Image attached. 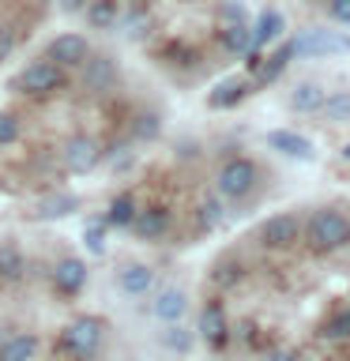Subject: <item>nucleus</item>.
Segmentation results:
<instances>
[{
  "label": "nucleus",
  "instance_id": "obj_20",
  "mask_svg": "<svg viewBox=\"0 0 350 361\" xmlns=\"http://www.w3.org/2000/svg\"><path fill=\"white\" fill-rule=\"evenodd\" d=\"M282 30H286V19H282V11H275V8L260 11L256 23H253V49H264V45L279 42Z\"/></svg>",
  "mask_w": 350,
  "mask_h": 361
},
{
  "label": "nucleus",
  "instance_id": "obj_2",
  "mask_svg": "<svg viewBox=\"0 0 350 361\" xmlns=\"http://www.w3.org/2000/svg\"><path fill=\"white\" fill-rule=\"evenodd\" d=\"M256 185H260V166L245 154L226 158V162L219 166V173H215V192H219L222 200H230V203L248 200L256 192Z\"/></svg>",
  "mask_w": 350,
  "mask_h": 361
},
{
  "label": "nucleus",
  "instance_id": "obj_3",
  "mask_svg": "<svg viewBox=\"0 0 350 361\" xmlns=\"http://www.w3.org/2000/svg\"><path fill=\"white\" fill-rule=\"evenodd\" d=\"M64 79H68L64 68H56L49 56H38L16 75V90L27 98H49L56 90H64Z\"/></svg>",
  "mask_w": 350,
  "mask_h": 361
},
{
  "label": "nucleus",
  "instance_id": "obj_10",
  "mask_svg": "<svg viewBox=\"0 0 350 361\" xmlns=\"http://www.w3.org/2000/svg\"><path fill=\"white\" fill-rule=\"evenodd\" d=\"M196 331H200V338H203L211 350H222L226 343H230V320H226V305H222L219 298H211V301L200 309Z\"/></svg>",
  "mask_w": 350,
  "mask_h": 361
},
{
  "label": "nucleus",
  "instance_id": "obj_33",
  "mask_svg": "<svg viewBox=\"0 0 350 361\" xmlns=\"http://www.w3.org/2000/svg\"><path fill=\"white\" fill-rule=\"evenodd\" d=\"M226 23H248V11L241 0H222L219 4V27H226Z\"/></svg>",
  "mask_w": 350,
  "mask_h": 361
},
{
  "label": "nucleus",
  "instance_id": "obj_34",
  "mask_svg": "<svg viewBox=\"0 0 350 361\" xmlns=\"http://www.w3.org/2000/svg\"><path fill=\"white\" fill-rule=\"evenodd\" d=\"M19 140V117L8 109H0V147H11Z\"/></svg>",
  "mask_w": 350,
  "mask_h": 361
},
{
  "label": "nucleus",
  "instance_id": "obj_4",
  "mask_svg": "<svg viewBox=\"0 0 350 361\" xmlns=\"http://www.w3.org/2000/svg\"><path fill=\"white\" fill-rule=\"evenodd\" d=\"M102 335H106V320H102V316H90V312L76 316V320H68L64 331H61V350L87 361L102 346Z\"/></svg>",
  "mask_w": 350,
  "mask_h": 361
},
{
  "label": "nucleus",
  "instance_id": "obj_22",
  "mask_svg": "<svg viewBox=\"0 0 350 361\" xmlns=\"http://www.w3.org/2000/svg\"><path fill=\"white\" fill-rule=\"evenodd\" d=\"M316 117H324V124H332V128H346L350 124V90H332V94H324V106Z\"/></svg>",
  "mask_w": 350,
  "mask_h": 361
},
{
  "label": "nucleus",
  "instance_id": "obj_19",
  "mask_svg": "<svg viewBox=\"0 0 350 361\" xmlns=\"http://www.w3.org/2000/svg\"><path fill=\"white\" fill-rule=\"evenodd\" d=\"M151 282H155V271L147 264H140V259H132V264H124L117 271V286H121V293H128V298L147 293V290H151Z\"/></svg>",
  "mask_w": 350,
  "mask_h": 361
},
{
  "label": "nucleus",
  "instance_id": "obj_27",
  "mask_svg": "<svg viewBox=\"0 0 350 361\" xmlns=\"http://www.w3.org/2000/svg\"><path fill=\"white\" fill-rule=\"evenodd\" d=\"M23 271H27V259L16 245H0V279L4 282H16L23 279Z\"/></svg>",
  "mask_w": 350,
  "mask_h": 361
},
{
  "label": "nucleus",
  "instance_id": "obj_12",
  "mask_svg": "<svg viewBox=\"0 0 350 361\" xmlns=\"http://www.w3.org/2000/svg\"><path fill=\"white\" fill-rule=\"evenodd\" d=\"M169 207H162V203H151V207H140L135 211V219H132V226L128 230L140 237V241H158V237H166V230H169Z\"/></svg>",
  "mask_w": 350,
  "mask_h": 361
},
{
  "label": "nucleus",
  "instance_id": "obj_15",
  "mask_svg": "<svg viewBox=\"0 0 350 361\" xmlns=\"http://www.w3.org/2000/svg\"><path fill=\"white\" fill-rule=\"evenodd\" d=\"M248 90H256L253 87V75H226L222 83H215L211 87V94H207V106L211 109H230V106H237Z\"/></svg>",
  "mask_w": 350,
  "mask_h": 361
},
{
  "label": "nucleus",
  "instance_id": "obj_8",
  "mask_svg": "<svg viewBox=\"0 0 350 361\" xmlns=\"http://www.w3.org/2000/svg\"><path fill=\"white\" fill-rule=\"evenodd\" d=\"M45 56H49L56 68L72 72V68H79L90 56V42H87V34H79V30H64L45 45Z\"/></svg>",
  "mask_w": 350,
  "mask_h": 361
},
{
  "label": "nucleus",
  "instance_id": "obj_23",
  "mask_svg": "<svg viewBox=\"0 0 350 361\" xmlns=\"http://www.w3.org/2000/svg\"><path fill=\"white\" fill-rule=\"evenodd\" d=\"M38 335H11L0 343V361H38Z\"/></svg>",
  "mask_w": 350,
  "mask_h": 361
},
{
  "label": "nucleus",
  "instance_id": "obj_30",
  "mask_svg": "<svg viewBox=\"0 0 350 361\" xmlns=\"http://www.w3.org/2000/svg\"><path fill=\"white\" fill-rule=\"evenodd\" d=\"M211 279H215V286H222V290H226V286H234V282H241V279H245V271H241V264H237V259H222V264L215 267V275H211Z\"/></svg>",
  "mask_w": 350,
  "mask_h": 361
},
{
  "label": "nucleus",
  "instance_id": "obj_31",
  "mask_svg": "<svg viewBox=\"0 0 350 361\" xmlns=\"http://www.w3.org/2000/svg\"><path fill=\"white\" fill-rule=\"evenodd\" d=\"M124 27H128V38H147V30H151V11H147V8L128 11Z\"/></svg>",
  "mask_w": 350,
  "mask_h": 361
},
{
  "label": "nucleus",
  "instance_id": "obj_29",
  "mask_svg": "<svg viewBox=\"0 0 350 361\" xmlns=\"http://www.w3.org/2000/svg\"><path fill=\"white\" fill-rule=\"evenodd\" d=\"M200 226L203 230H219V226L226 222V207H222V196L215 192V196H207V200H200Z\"/></svg>",
  "mask_w": 350,
  "mask_h": 361
},
{
  "label": "nucleus",
  "instance_id": "obj_36",
  "mask_svg": "<svg viewBox=\"0 0 350 361\" xmlns=\"http://www.w3.org/2000/svg\"><path fill=\"white\" fill-rule=\"evenodd\" d=\"M324 11L332 23H339V27H350V0H327Z\"/></svg>",
  "mask_w": 350,
  "mask_h": 361
},
{
  "label": "nucleus",
  "instance_id": "obj_11",
  "mask_svg": "<svg viewBox=\"0 0 350 361\" xmlns=\"http://www.w3.org/2000/svg\"><path fill=\"white\" fill-rule=\"evenodd\" d=\"M83 90H90V94H102V90H113L117 87V61H113L109 53H90L83 64Z\"/></svg>",
  "mask_w": 350,
  "mask_h": 361
},
{
  "label": "nucleus",
  "instance_id": "obj_6",
  "mask_svg": "<svg viewBox=\"0 0 350 361\" xmlns=\"http://www.w3.org/2000/svg\"><path fill=\"white\" fill-rule=\"evenodd\" d=\"M102 158H106V147H102V143L95 140V135H87V132L68 135L64 147H61V162H64L68 173H76V177L95 173Z\"/></svg>",
  "mask_w": 350,
  "mask_h": 361
},
{
  "label": "nucleus",
  "instance_id": "obj_35",
  "mask_svg": "<svg viewBox=\"0 0 350 361\" xmlns=\"http://www.w3.org/2000/svg\"><path fill=\"white\" fill-rule=\"evenodd\" d=\"M320 335H324V338H346V335H350V309H343L339 316H332V320L324 324Z\"/></svg>",
  "mask_w": 350,
  "mask_h": 361
},
{
  "label": "nucleus",
  "instance_id": "obj_9",
  "mask_svg": "<svg viewBox=\"0 0 350 361\" xmlns=\"http://www.w3.org/2000/svg\"><path fill=\"white\" fill-rule=\"evenodd\" d=\"M264 143H267L275 154L290 158V162H316V143H313L305 132L275 128V132H267V135H264Z\"/></svg>",
  "mask_w": 350,
  "mask_h": 361
},
{
  "label": "nucleus",
  "instance_id": "obj_7",
  "mask_svg": "<svg viewBox=\"0 0 350 361\" xmlns=\"http://www.w3.org/2000/svg\"><path fill=\"white\" fill-rule=\"evenodd\" d=\"M350 38L343 30H305L294 38V56H346Z\"/></svg>",
  "mask_w": 350,
  "mask_h": 361
},
{
  "label": "nucleus",
  "instance_id": "obj_32",
  "mask_svg": "<svg viewBox=\"0 0 350 361\" xmlns=\"http://www.w3.org/2000/svg\"><path fill=\"white\" fill-rule=\"evenodd\" d=\"M162 343L169 350H177V354H185V350L192 346V331H185L181 324H169V331H162Z\"/></svg>",
  "mask_w": 350,
  "mask_h": 361
},
{
  "label": "nucleus",
  "instance_id": "obj_38",
  "mask_svg": "<svg viewBox=\"0 0 350 361\" xmlns=\"http://www.w3.org/2000/svg\"><path fill=\"white\" fill-rule=\"evenodd\" d=\"M267 361H298V354H294V350H271Z\"/></svg>",
  "mask_w": 350,
  "mask_h": 361
},
{
  "label": "nucleus",
  "instance_id": "obj_1",
  "mask_svg": "<svg viewBox=\"0 0 350 361\" xmlns=\"http://www.w3.org/2000/svg\"><path fill=\"white\" fill-rule=\"evenodd\" d=\"M301 241L320 256L339 252V248L350 245V219L339 207H316L309 219L301 222Z\"/></svg>",
  "mask_w": 350,
  "mask_h": 361
},
{
  "label": "nucleus",
  "instance_id": "obj_26",
  "mask_svg": "<svg viewBox=\"0 0 350 361\" xmlns=\"http://www.w3.org/2000/svg\"><path fill=\"white\" fill-rule=\"evenodd\" d=\"M162 132V117H158V113H151V109H143V113H135L132 117V140H140V143H151L155 135Z\"/></svg>",
  "mask_w": 350,
  "mask_h": 361
},
{
  "label": "nucleus",
  "instance_id": "obj_25",
  "mask_svg": "<svg viewBox=\"0 0 350 361\" xmlns=\"http://www.w3.org/2000/svg\"><path fill=\"white\" fill-rule=\"evenodd\" d=\"M79 207V200L72 196V192H56V196H42L38 200V219H64V214H72Z\"/></svg>",
  "mask_w": 350,
  "mask_h": 361
},
{
  "label": "nucleus",
  "instance_id": "obj_17",
  "mask_svg": "<svg viewBox=\"0 0 350 361\" xmlns=\"http://www.w3.org/2000/svg\"><path fill=\"white\" fill-rule=\"evenodd\" d=\"M83 19L90 30H117L121 27V0H87Z\"/></svg>",
  "mask_w": 350,
  "mask_h": 361
},
{
  "label": "nucleus",
  "instance_id": "obj_28",
  "mask_svg": "<svg viewBox=\"0 0 350 361\" xmlns=\"http://www.w3.org/2000/svg\"><path fill=\"white\" fill-rule=\"evenodd\" d=\"M106 237H109V222H106V219H90V222L83 226V245H87L90 256H102V252H106Z\"/></svg>",
  "mask_w": 350,
  "mask_h": 361
},
{
  "label": "nucleus",
  "instance_id": "obj_37",
  "mask_svg": "<svg viewBox=\"0 0 350 361\" xmlns=\"http://www.w3.org/2000/svg\"><path fill=\"white\" fill-rule=\"evenodd\" d=\"M16 45H19V34H16V27H0V64L11 61Z\"/></svg>",
  "mask_w": 350,
  "mask_h": 361
},
{
  "label": "nucleus",
  "instance_id": "obj_5",
  "mask_svg": "<svg viewBox=\"0 0 350 361\" xmlns=\"http://www.w3.org/2000/svg\"><path fill=\"white\" fill-rule=\"evenodd\" d=\"M301 214L294 211H279V214H267L256 230V241L267 248V252H290V248L301 245Z\"/></svg>",
  "mask_w": 350,
  "mask_h": 361
},
{
  "label": "nucleus",
  "instance_id": "obj_16",
  "mask_svg": "<svg viewBox=\"0 0 350 361\" xmlns=\"http://www.w3.org/2000/svg\"><path fill=\"white\" fill-rule=\"evenodd\" d=\"M294 61V38L290 42H282L275 53L267 56V61H260L253 68V87H267V83H275V79L286 72V64Z\"/></svg>",
  "mask_w": 350,
  "mask_h": 361
},
{
  "label": "nucleus",
  "instance_id": "obj_24",
  "mask_svg": "<svg viewBox=\"0 0 350 361\" xmlns=\"http://www.w3.org/2000/svg\"><path fill=\"white\" fill-rule=\"evenodd\" d=\"M135 211H140V203H135V196H132V192H121V196H113L109 211L102 214V219H106L109 226H117V230H128L132 219H135Z\"/></svg>",
  "mask_w": 350,
  "mask_h": 361
},
{
  "label": "nucleus",
  "instance_id": "obj_39",
  "mask_svg": "<svg viewBox=\"0 0 350 361\" xmlns=\"http://www.w3.org/2000/svg\"><path fill=\"white\" fill-rule=\"evenodd\" d=\"M343 162H350V143L343 147Z\"/></svg>",
  "mask_w": 350,
  "mask_h": 361
},
{
  "label": "nucleus",
  "instance_id": "obj_18",
  "mask_svg": "<svg viewBox=\"0 0 350 361\" xmlns=\"http://www.w3.org/2000/svg\"><path fill=\"white\" fill-rule=\"evenodd\" d=\"M185 312H188V293L181 286H166L155 298V316L162 324H181V320H185Z\"/></svg>",
  "mask_w": 350,
  "mask_h": 361
},
{
  "label": "nucleus",
  "instance_id": "obj_21",
  "mask_svg": "<svg viewBox=\"0 0 350 361\" xmlns=\"http://www.w3.org/2000/svg\"><path fill=\"white\" fill-rule=\"evenodd\" d=\"M219 45L230 56H245L253 49V27L248 23H226V27H219Z\"/></svg>",
  "mask_w": 350,
  "mask_h": 361
},
{
  "label": "nucleus",
  "instance_id": "obj_14",
  "mask_svg": "<svg viewBox=\"0 0 350 361\" xmlns=\"http://www.w3.org/2000/svg\"><path fill=\"white\" fill-rule=\"evenodd\" d=\"M53 286H56V293H64V298H76V293L87 286V264H83L79 256L56 259V267H53Z\"/></svg>",
  "mask_w": 350,
  "mask_h": 361
},
{
  "label": "nucleus",
  "instance_id": "obj_13",
  "mask_svg": "<svg viewBox=\"0 0 350 361\" xmlns=\"http://www.w3.org/2000/svg\"><path fill=\"white\" fill-rule=\"evenodd\" d=\"M324 94H327L324 83H316V79H298V83L290 87V94H286V106H290V113L309 117V113H320Z\"/></svg>",
  "mask_w": 350,
  "mask_h": 361
}]
</instances>
